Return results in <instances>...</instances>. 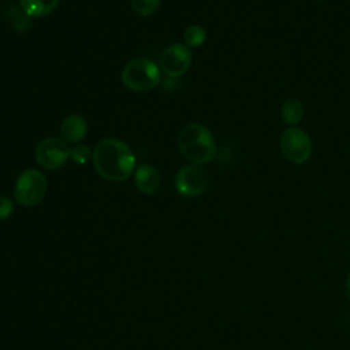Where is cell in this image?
Instances as JSON below:
<instances>
[{"instance_id":"10","label":"cell","mask_w":350,"mask_h":350,"mask_svg":"<svg viewBox=\"0 0 350 350\" xmlns=\"http://www.w3.org/2000/svg\"><path fill=\"white\" fill-rule=\"evenodd\" d=\"M134 183L144 194H153L159 190L161 176L159 171L150 164H141L134 174Z\"/></svg>"},{"instance_id":"13","label":"cell","mask_w":350,"mask_h":350,"mask_svg":"<svg viewBox=\"0 0 350 350\" xmlns=\"http://www.w3.org/2000/svg\"><path fill=\"white\" fill-rule=\"evenodd\" d=\"M7 16H8V21H10L11 26L16 31L23 33V31L30 29V25H31L30 19L31 18H29L22 8H16L15 5H10L8 10H7Z\"/></svg>"},{"instance_id":"11","label":"cell","mask_w":350,"mask_h":350,"mask_svg":"<svg viewBox=\"0 0 350 350\" xmlns=\"http://www.w3.org/2000/svg\"><path fill=\"white\" fill-rule=\"evenodd\" d=\"M19 3L29 18H42L55 11L60 0H19Z\"/></svg>"},{"instance_id":"16","label":"cell","mask_w":350,"mask_h":350,"mask_svg":"<svg viewBox=\"0 0 350 350\" xmlns=\"http://www.w3.org/2000/svg\"><path fill=\"white\" fill-rule=\"evenodd\" d=\"M92 156V150L88 145H77L70 150V159L77 164H85Z\"/></svg>"},{"instance_id":"7","label":"cell","mask_w":350,"mask_h":350,"mask_svg":"<svg viewBox=\"0 0 350 350\" xmlns=\"http://www.w3.org/2000/svg\"><path fill=\"white\" fill-rule=\"evenodd\" d=\"M160 70L170 78L182 77L191 66V51L185 44H171L159 59Z\"/></svg>"},{"instance_id":"8","label":"cell","mask_w":350,"mask_h":350,"mask_svg":"<svg viewBox=\"0 0 350 350\" xmlns=\"http://www.w3.org/2000/svg\"><path fill=\"white\" fill-rule=\"evenodd\" d=\"M208 176L198 164L183 165L175 175V189L183 197H197L205 191Z\"/></svg>"},{"instance_id":"6","label":"cell","mask_w":350,"mask_h":350,"mask_svg":"<svg viewBox=\"0 0 350 350\" xmlns=\"http://www.w3.org/2000/svg\"><path fill=\"white\" fill-rule=\"evenodd\" d=\"M70 148L63 138L46 137L36 148V161L45 170L62 168L70 159Z\"/></svg>"},{"instance_id":"17","label":"cell","mask_w":350,"mask_h":350,"mask_svg":"<svg viewBox=\"0 0 350 350\" xmlns=\"http://www.w3.org/2000/svg\"><path fill=\"white\" fill-rule=\"evenodd\" d=\"M14 209H15V205L12 200L0 194V220L8 219L14 213Z\"/></svg>"},{"instance_id":"14","label":"cell","mask_w":350,"mask_h":350,"mask_svg":"<svg viewBox=\"0 0 350 350\" xmlns=\"http://www.w3.org/2000/svg\"><path fill=\"white\" fill-rule=\"evenodd\" d=\"M206 40V31L200 25L189 26L183 33V41L187 48H197L201 46Z\"/></svg>"},{"instance_id":"9","label":"cell","mask_w":350,"mask_h":350,"mask_svg":"<svg viewBox=\"0 0 350 350\" xmlns=\"http://www.w3.org/2000/svg\"><path fill=\"white\" fill-rule=\"evenodd\" d=\"M88 123L86 119L78 113L67 115L60 123V135L66 142L78 144L86 137Z\"/></svg>"},{"instance_id":"4","label":"cell","mask_w":350,"mask_h":350,"mask_svg":"<svg viewBox=\"0 0 350 350\" xmlns=\"http://www.w3.org/2000/svg\"><path fill=\"white\" fill-rule=\"evenodd\" d=\"M48 189L44 174L36 168L25 170L16 179L14 187V198L18 205L33 208L45 197Z\"/></svg>"},{"instance_id":"18","label":"cell","mask_w":350,"mask_h":350,"mask_svg":"<svg viewBox=\"0 0 350 350\" xmlns=\"http://www.w3.org/2000/svg\"><path fill=\"white\" fill-rule=\"evenodd\" d=\"M345 287H346V295H347V298L350 299V271H349V273H347V276H346Z\"/></svg>"},{"instance_id":"5","label":"cell","mask_w":350,"mask_h":350,"mask_svg":"<svg viewBox=\"0 0 350 350\" xmlns=\"http://www.w3.org/2000/svg\"><path fill=\"white\" fill-rule=\"evenodd\" d=\"M279 148L283 157L293 164H304L312 154V139L298 127L286 129L279 139Z\"/></svg>"},{"instance_id":"15","label":"cell","mask_w":350,"mask_h":350,"mask_svg":"<svg viewBox=\"0 0 350 350\" xmlns=\"http://www.w3.org/2000/svg\"><path fill=\"white\" fill-rule=\"evenodd\" d=\"M160 3L161 0H131V7L137 15L146 18L159 10Z\"/></svg>"},{"instance_id":"2","label":"cell","mask_w":350,"mask_h":350,"mask_svg":"<svg viewBox=\"0 0 350 350\" xmlns=\"http://www.w3.org/2000/svg\"><path fill=\"white\" fill-rule=\"evenodd\" d=\"M178 148L190 164H206L216 156L215 138L211 130L201 123H189L180 130Z\"/></svg>"},{"instance_id":"12","label":"cell","mask_w":350,"mask_h":350,"mask_svg":"<svg viewBox=\"0 0 350 350\" xmlns=\"http://www.w3.org/2000/svg\"><path fill=\"white\" fill-rule=\"evenodd\" d=\"M280 116L286 124L295 127L304 118V107L301 101L295 98L286 100L280 107Z\"/></svg>"},{"instance_id":"3","label":"cell","mask_w":350,"mask_h":350,"mask_svg":"<svg viewBox=\"0 0 350 350\" xmlns=\"http://www.w3.org/2000/svg\"><path fill=\"white\" fill-rule=\"evenodd\" d=\"M120 78L127 89L144 93L154 89L159 85L160 70L159 66L149 59H133L123 67Z\"/></svg>"},{"instance_id":"1","label":"cell","mask_w":350,"mask_h":350,"mask_svg":"<svg viewBox=\"0 0 350 350\" xmlns=\"http://www.w3.org/2000/svg\"><path fill=\"white\" fill-rule=\"evenodd\" d=\"M93 165L105 180L122 182L133 174L135 154L126 142L116 138H104L93 150Z\"/></svg>"}]
</instances>
